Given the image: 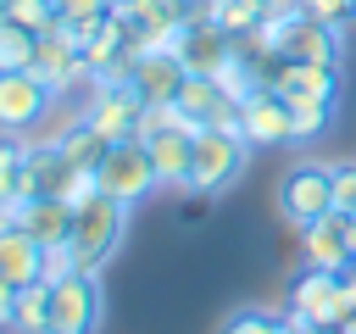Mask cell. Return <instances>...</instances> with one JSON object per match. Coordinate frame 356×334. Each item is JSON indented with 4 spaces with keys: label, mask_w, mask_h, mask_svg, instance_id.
I'll use <instances>...</instances> for the list:
<instances>
[{
    "label": "cell",
    "mask_w": 356,
    "mask_h": 334,
    "mask_svg": "<svg viewBox=\"0 0 356 334\" xmlns=\"http://www.w3.org/2000/svg\"><path fill=\"white\" fill-rule=\"evenodd\" d=\"M245 161H250V139H245L239 117H234V122H206V128H195L189 189H195V195H217V189H228V184L245 173Z\"/></svg>",
    "instance_id": "6da1fadb"
},
{
    "label": "cell",
    "mask_w": 356,
    "mask_h": 334,
    "mask_svg": "<svg viewBox=\"0 0 356 334\" xmlns=\"http://www.w3.org/2000/svg\"><path fill=\"white\" fill-rule=\"evenodd\" d=\"M122 234H128V206L111 200V195H89V200L72 212V239H67V250H72V262H78L83 273H100V267L117 256Z\"/></svg>",
    "instance_id": "7a4b0ae2"
},
{
    "label": "cell",
    "mask_w": 356,
    "mask_h": 334,
    "mask_svg": "<svg viewBox=\"0 0 356 334\" xmlns=\"http://www.w3.org/2000/svg\"><path fill=\"white\" fill-rule=\"evenodd\" d=\"M95 178H100V195L122 200L128 212H134L150 189H161L156 161H150V150H145V139H139V134H134V139H111V145H106V156H100V167H95Z\"/></svg>",
    "instance_id": "3957f363"
},
{
    "label": "cell",
    "mask_w": 356,
    "mask_h": 334,
    "mask_svg": "<svg viewBox=\"0 0 356 334\" xmlns=\"http://www.w3.org/2000/svg\"><path fill=\"white\" fill-rule=\"evenodd\" d=\"M284 312H289L295 323H334V328H339L345 317H356V295L345 289L339 273L300 267L295 284H289V295H284Z\"/></svg>",
    "instance_id": "277c9868"
},
{
    "label": "cell",
    "mask_w": 356,
    "mask_h": 334,
    "mask_svg": "<svg viewBox=\"0 0 356 334\" xmlns=\"http://www.w3.org/2000/svg\"><path fill=\"white\" fill-rule=\"evenodd\" d=\"M278 212L295 234L312 228L317 217H328L334 212V167L328 161H295L278 178Z\"/></svg>",
    "instance_id": "5b68a950"
},
{
    "label": "cell",
    "mask_w": 356,
    "mask_h": 334,
    "mask_svg": "<svg viewBox=\"0 0 356 334\" xmlns=\"http://www.w3.org/2000/svg\"><path fill=\"white\" fill-rule=\"evenodd\" d=\"M100 312H106L100 273L72 267L67 278L50 284V334H95L100 328Z\"/></svg>",
    "instance_id": "8992f818"
},
{
    "label": "cell",
    "mask_w": 356,
    "mask_h": 334,
    "mask_svg": "<svg viewBox=\"0 0 356 334\" xmlns=\"http://www.w3.org/2000/svg\"><path fill=\"white\" fill-rule=\"evenodd\" d=\"M56 111V89L44 78L22 72H0V134H33L44 117Z\"/></svg>",
    "instance_id": "52a82bcc"
},
{
    "label": "cell",
    "mask_w": 356,
    "mask_h": 334,
    "mask_svg": "<svg viewBox=\"0 0 356 334\" xmlns=\"http://www.w3.org/2000/svg\"><path fill=\"white\" fill-rule=\"evenodd\" d=\"M278 61H323V67H339L345 61V28L295 11L289 22H278Z\"/></svg>",
    "instance_id": "ba28073f"
},
{
    "label": "cell",
    "mask_w": 356,
    "mask_h": 334,
    "mask_svg": "<svg viewBox=\"0 0 356 334\" xmlns=\"http://www.w3.org/2000/svg\"><path fill=\"white\" fill-rule=\"evenodd\" d=\"M350 228H356V212H328L317 217L312 228H300V256L306 267H323V273H345L356 262V245H350Z\"/></svg>",
    "instance_id": "9c48e42d"
},
{
    "label": "cell",
    "mask_w": 356,
    "mask_h": 334,
    "mask_svg": "<svg viewBox=\"0 0 356 334\" xmlns=\"http://www.w3.org/2000/svg\"><path fill=\"white\" fill-rule=\"evenodd\" d=\"M139 111H145V95L134 84H106L100 78L95 100L83 106V122L95 134H106V139H134L139 134Z\"/></svg>",
    "instance_id": "30bf717a"
},
{
    "label": "cell",
    "mask_w": 356,
    "mask_h": 334,
    "mask_svg": "<svg viewBox=\"0 0 356 334\" xmlns=\"http://www.w3.org/2000/svg\"><path fill=\"white\" fill-rule=\"evenodd\" d=\"M267 89H278L284 100H328L339 106V67H323V61H278Z\"/></svg>",
    "instance_id": "8fae6325"
},
{
    "label": "cell",
    "mask_w": 356,
    "mask_h": 334,
    "mask_svg": "<svg viewBox=\"0 0 356 334\" xmlns=\"http://www.w3.org/2000/svg\"><path fill=\"white\" fill-rule=\"evenodd\" d=\"M239 128L250 145H289L295 122H289V100L278 89H256L250 100H239Z\"/></svg>",
    "instance_id": "7c38bea8"
},
{
    "label": "cell",
    "mask_w": 356,
    "mask_h": 334,
    "mask_svg": "<svg viewBox=\"0 0 356 334\" xmlns=\"http://www.w3.org/2000/svg\"><path fill=\"white\" fill-rule=\"evenodd\" d=\"M234 33H222L217 22H206V17H189V28H184V39H178V56H184V67L189 72H200V78H217L222 72V61L234 56Z\"/></svg>",
    "instance_id": "4fadbf2b"
},
{
    "label": "cell",
    "mask_w": 356,
    "mask_h": 334,
    "mask_svg": "<svg viewBox=\"0 0 356 334\" xmlns=\"http://www.w3.org/2000/svg\"><path fill=\"white\" fill-rule=\"evenodd\" d=\"M145 150H150L156 178H161L167 189H189V161H195V128H189V122H172V128L150 134Z\"/></svg>",
    "instance_id": "5bb4252c"
},
{
    "label": "cell",
    "mask_w": 356,
    "mask_h": 334,
    "mask_svg": "<svg viewBox=\"0 0 356 334\" xmlns=\"http://www.w3.org/2000/svg\"><path fill=\"white\" fill-rule=\"evenodd\" d=\"M184 78H189V67H184L178 50H145V56H134V89L145 100H178Z\"/></svg>",
    "instance_id": "9a60e30c"
},
{
    "label": "cell",
    "mask_w": 356,
    "mask_h": 334,
    "mask_svg": "<svg viewBox=\"0 0 356 334\" xmlns=\"http://www.w3.org/2000/svg\"><path fill=\"white\" fill-rule=\"evenodd\" d=\"M178 111H184L195 128H206V122H234V117H239V106L222 95V84H217V78H200V72L184 78V89H178Z\"/></svg>",
    "instance_id": "2e32d148"
},
{
    "label": "cell",
    "mask_w": 356,
    "mask_h": 334,
    "mask_svg": "<svg viewBox=\"0 0 356 334\" xmlns=\"http://www.w3.org/2000/svg\"><path fill=\"white\" fill-rule=\"evenodd\" d=\"M0 278L6 284H33V278H44V245L17 223V228H0Z\"/></svg>",
    "instance_id": "e0dca14e"
},
{
    "label": "cell",
    "mask_w": 356,
    "mask_h": 334,
    "mask_svg": "<svg viewBox=\"0 0 356 334\" xmlns=\"http://www.w3.org/2000/svg\"><path fill=\"white\" fill-rule=\"evenodd\" d=\"M22 228H28L44 250H67V239H72V206H67L61 195H39V200L22 206Z\"/></svg>",
    "instance_id": "ac0fdd59"
},
{
    "label": "cell",
    "mask_w": 356,
    "mask_h": 334,
    "mask_svg": "<svg viewBox=\"0 0 356 334\" xmlns=\"http://www.w3.org/2000/svg\"><path fill=\"white\" fill-rule=\"evenodd\" d=\"M56 145H61V156H67L72 167H83V173H95L111 139H106V134H95V128H89L83 117H78V122H67V128L56 134Z\"/></svg>",
    "instance_id": "d6986e66"
},
{
    "label": "cell",
    "mask_w": 356,
    "mask_h": 334,
    "mask_svg": "<svg viewBox=\"0 0 356 334\" xmlns=\"http://www.w3.org/2000/svg\"><path fill=\"white\" fill-rule=\"evenodd\" d=\"M11 328H17V334H50V284H44V278H33V284L17 289Z\"/></svg>",
    "instance_id": "ffe728a7"
},
{
    "label": "cell",
    "mask_w": 356,
    "mask_h": 334,
    "mask_svg": "<svg viewBox=\"0 0 356 334\" xmlns=\"http://www.w3.org/2000/svg\"><path fill=\"white\" fill-rule=\"evenodd\" d=\"M206 22H217L222 33H234V39H245L256 22H261V0H206V11H200Z\"/></svg>",
    "instance_id": "44dd1931"
},
{
    "label": "cell",
    "mask_w": 356,
    "mask_h": 334,
    "mask_svg": "<svg viewBox=\"0 0 356 334\" xmlns=\"http://www.w3.org/2000/svg\"><path fill=\"white\" fill-rule=\"evenodd\" d=\"M33 50H39V33H28L22 22L0 17V72H22V67H33Z\"/></svg>",
    "instance_id": "7402d4cb"
},
{
    "label": "cell",
    "mask_w": 356,
    "mask_h": 334,
    "mask_svg": "<svg viewBox=\"0 0 356 334\" xmlns=\"http://www.w3.org/2000/svg\"><path fill=\"white\" fill-rule=\"evenodd\" d=\"M334 111H339V106H328V100H289V122H295L289 145H306V139L328 134V128H334Z\"/></svg>",
    "instance_id": "603a6c76"
},
{
    "label": "cell",
    "mask_w": 356,
    "mask_h": 334,
    "mask_svg": "<svg viewBox=\"0 0 356 334\" xmlns=\"http://www.w3.org/2000/svg\"><path fill=\"white\" fill-rule=\"evenodd\" d=\"M22 167H28V145L0 139V206H22Z\"/></svg>",
    "instance_id": "cb8c5ba5"
},
{
    "label": "cell",
    "mask_w": 356,
    "mask_h": 334,
    "mask_svg": "<svg viewBox=\"0 0 356 334\" xmlns=\"http://www.w3.org/2000/svg\"><path fill=\"white\" fill-rule=\"evenodd\" d=\"M6 17H11V22H22L28 33H50V28L61 22V0H11V6H6Z\"/></svg>",
    "instance_id": "d4e9b609"
},
{
    "label": "cell",
    "mask_w": 356,
    "mask_h": 334,
    "mask_svg": "<svg viewBox=\"0 0 356 334\" xmlns=\"http://www.w3.org/2000/svg\"><path fill=\"white\" fill-rule=\"evenodd\" d=\"M300 11H306V17H317V22L345 28V22L356 17V0H300Z\"/></svg>",
    "instance_id": "484cf974"
},
{
    "label": "cell",
    "mask_w": 356,
    "mask_h": 334,
    "mask_svg": "<svg viewBox=\"0 0 356 334\" xmlns=\"http://www.w3.org/2000/svg\"><path fill=\"white\" fill-rule=\"evenodd\" d=\"M278 317H284V312H239L222 334H273V328H278Z\"/></svg>",
    "instance_id": "4316f807"
},
{
    "label": "cell",
    "mask_w": 356,
    "mask_h": 334,
    "mask_svg": "<svg viewBox=\"0 0 356 334\" xmlns=\"http://www.w3.org/2000/svg\"><path fill=\"white\" fill-rule=\"evenodd\" d=\"M334 206L339 212H356V161L334 167Z\"/></svg>",
    "instance_id": "83f0119b"
},
{
    "label": "cell",
    "mask_w": 356,
    "mask_h": 334,
    "mask_svg": "<svg viewBox=\"0 0 356 334\" xmlns=\"http://www.w3.org/2000/svg\"><path fill=\"white\" fill-rule=\"evenodd\" d=\"M111 0H61V17H106Z\"/></svg>",
    "instance_id": "f1b7e54d"
},
{
    "label": "cell",
    "mask_w": 356,
    "mask_h": 334,
    "mask_svg": "<svg viewBox=\"0 0 356 334\" xmlns=\"http://www.w3.org/2000/svg\"><path fill=\"white\" fill-rule=\"evenodd\" d=\"M11 312H17V284L0 278V328H11Z\"/></svg>",
    "instance_id": "f546056e"
},
{
    "label": "cell",
    "mask_w": 356,
    "mask_h": 334,
    "mask_svg": "<svg viewBox=\"0 0 356 334\" xmlns=\"http://www.w3.org/2000/svg\"><path fill=\"white\" fill-rule=\"evenodd\" d=\"M300 334H339V328H334V323H306Z\"/></svg>",
    "instance_id": "4dcf8cb0"
},
{
    "label": "cell",
    "mask_w": 356,
    "mask_h": 334,
    "mask_svg": "<svg viewBox=\"0 0 356 334\" xmlns=\"http://www.w3.org/2000/svg\"><path fill=\"white\" fill-rule=\"evenodd\" d=\"M339 278H345V289H350V295H356V262H350V267H345V273H339Z\"/></svg>",
    "instance_id": "1f68e13d"
},
{
    "label": "cell",
    "mask_w": 356,
    "mask_h": 334,
    "mask_svg": "<svg viewBox=\"0 0 356 334\" xmlns=\"http://www.w3.org/2000/svg\"><path fill=\"white\" fill-rule=\"evenodd\" d=\"M178 6H184L189 17H200V11H206V0H178Z\"/></svg>",
    "instance_id": "d6a6232c"
},
{
    "label": "cell",
    "mask_w": 356,
    "mask_h": 334,
    "mask_svg": "<svg viewBox=\"0 0 356 334\" xmlns=\"http://www.w3.org/2000/svg\"><path fill=\"white\" fill-rule=\"evenodd\" d=\"M339 334H356V317H345V323H339Z\"/></svg>",
    "instance_id": "836d02e7"
},
{
    "label": "cell",
    "mask_w": 356,
    "mask_h": 334,
    "mask_svg": "<svg viewBox=\"0 0 356 334\" xmlns=\"http://www.w3.org/2000/svg\"><path fill=\"white\" fill-rule=\"evenodd\" d=\"M6 6H11V0H0V17H6Z\"/></svg>",
    "instance_id": "e575fe53"
},
{
    "label": "cell",
    "mask_w": 356,
    "mask_h": 334,
    "mask_svg": "<svg viewBox=\"0 0 356 334\" xmlns=\"http://www.w3.org/2000/svg\"><path fill=\"white\" fill-rule=\"evenodd\" d=\"M350 245H356V228H350Z\"/></svg>",
    "instance_id": "d590c367"
}]
</instances>
